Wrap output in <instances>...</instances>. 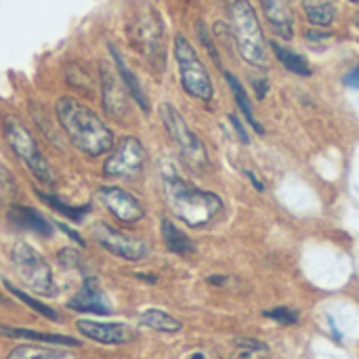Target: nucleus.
<instances>
[{
  "mask_svg": "<svg viewBox=\"0 0 359 359\" xmlns=\"http://www.w3.org/2000/svg\"><path fill=\"white\" fill-rule=\"evenodd\" d=\"M99 200L122 223H137L145 215L143 204L133 194H128L120 187H101Z\"/></svg>",
  "mask_w": 359,
  "mask_h": 359,
  "instance_id": "obj_10",
  "label": "nucleus"
},
{
  "mask_svg": "<svg viewBox=\"0 0 359 359\" xmlns=\"http://www.w3.org/2000/svg\"><path fill=\"white\" fill-rule=\"evenodd\" d=\"M175 59L179 65V76H181V84L185 93L208 103L215 95L212 78L206 65L202 63L200 55L191 46V42L183 34L175 36Z\"/></svg>",
  "mask_w": 359,
  "mask_h": 359,
  "instance_id": "obj_4",
  "label": "nucleus"
},
{
  "mask_svg": "<svg viewBox=\"0 0 359 359\" xmlns=\"http://www.w3.org/2000/svg\"><path fill=\"white\" fill-rule=\"evenodd\" d=\"M4 130V139L8 143V147L15 151V156L23 162V166L40 181L46 185L55 183V175L50 164L46 162V158L42 156L36 139L32 137V133L17 120V118H6L2 124Z\"/></svg>",
  "mask_w": 359,
  "mask_h": 359,
  "instance_id": "obj_5",
  "label": "nucleus"
},
{
  "mask_svg": "<svg viewBox=\"0 0 359 359\" xmlns=\"http://www.w3.org/2000/svg\"><path fill=\"white\" fill-rule=\"evenodd\" d=\"M57 227H59V229H61L63 233H67V236H69V238H72L74 242H78V244H82V246H84V240H82V236H80L78 231L69 229V227H67L65 223H57Z\"/></svg>",
  "mask_w": 359,
  "mask_h": 359,
  "instance_id": "obj_33",
  "label": "nucleus"
},
{
  "mask_svg": "<svg viewBox=\"0 0 359 359\" xmlns=\"http://www.w3.org/2000/svg\"><path fill=\"white\" fill-rule=\"evenodd\" d=\"M246 175H248V179L252 181V185H255V187H257L259 191H265V187H263V183H261V181H259V179H257V177H255V175H252L250 170H246Z\"/></svg>",
  "mask_w": 359,
  "mask_h": 359,
  "instance_id": "obj_36",
  "label": "nucleus"
},
{
  "mask_svg": "<svg viewBox=\"0 0 359 359\" xmlns=\"http://www.w3.org/2000/svg\"><path fill=\"white\" fill-rule=\"evenodd\" d=\"M252 84H255L257 97H259V99H265V95H267V80H265V78H261V80H252Z\"/></svg>",
  "mask_w": 359,
  "mask_h": 359,
  "instance_id": "obj_35",
  "label": "nucleus"
},
{
  "mask_svg": "<svg viewBox=\"0 0 359 359\" xmlns=\"http://www.w3.org/2000/svg\"><path fill=\"white\" fill-rule=\"evenodd\" d=\"M2 284H4V288H6V290H8V292L13 294V297H17V299H19L21 303H25V305H27L29 309H34L36 313H40V316H42V318H46V320L59 322V313H57L55 309H50V307H46L44 303H40V301L32 299L29 294L21 292V290H19V288H15V286H13V284H11L8 280H4Z\"/></svg>",
  "mask_w": 359,
  "mask_h": 359,
  "instance_id": "obj_26",
  "label": "nucleus"
},
{
  "mask_svg": "<svg viewBox=\"0 0 359 359\" xmlns=\"http://www.w3.org/2000/svg\"><path fill=\"white\" fill-rule=\"evenodd\" d=\"M160 38H162V27H160V21L158 17L151 13V17H141L137 21V27H135V42L137 46L147 53L149 57H154L160 48Z\"/></svg>",
  "mask_w": 359,
  "mask_h": 359,
  "instance_id": "obj_17",
  "label": "nucleus"
},
{
  "mask_svg": "<svg viewBox=\"0 0 359 359\" xmlns=\"http://www.w3.org/2000/svg\"><path fill=\"white\" fill-rule=\"evenodd\" d=\"M343 82L347 84V86H351V88H358L359 90V67L355 69H351L345 78H343Z\"/></svg>",
  "mask_w": 359,
  "mask_h": 359,
  "instance_id": "obj_32",
  "label": "nucleus"
},
{
  "mask_svg": "<svg viewBox=\"0 0 359 359\" xmlns=\"http://www.w3.org/2000/svg\"><path fill=\"white\" fill-rule=\"evenodd\" d=\"M162 238L166 248L175 255H191L196 250L194 242L170 219H162Z\"/></svg>",
  "mask_w": 359,
  "mask_h": 359,
  "instance_id": "obj_21",
  "label": "nucleus"
},
{
  "mask_svg": "<svg viewBox=\"0 0 359 359\" xmlns=\"http://www.w3.org/2000/svg\"><path fill=\"white\" fill-rule=\"evenodd\" d=\"M164 196L172 215L189 227L208 225L223 208V200L206 189H200L177 175H164Z\"/></svg>",
  "mask_w": 359,
  "mask_h": 359,
  "instance_id": "obj_2",
  "label": "nucleus"
},
{
  "mask_svg": "<svg viewBox=\"0 0 359 359\" xmlns=\"http://www.w3.org/2000/svg\"><path fill=\"white\" fill-rule=\"evenodd\" d=\"M198 34H200V40H202V44H204V46L210 50V57H212V61H215V63H217V65L223 69V65H221V59H219V53H217V48H215V44H212V40H210V36L206 34V27H204L202 23L198 25Z\"/></svg>",
  "mask_w": 359,
  "mask_h": 359,
  "instance_id": "obj_29",
  "label": "nucleus"
},
{
  "mask_svg": "<svg viewBox=\"0 0 359 359\" xmlns=\"http://www.w3.org/2000/svg\"><path fill=\"white\" fill-rule=\"evenodd\" d=\"M6 359H78L74 353L63 349H44L36 345H21L15 347Z\"/></svg>",
  "mask_w": 359,
  "mask_h": 359,
  "instance_id": "obj_24",
  "label": "nucleus"
},
{
  "mask_svg": "<svg viewBox=\"0 0 359 359\" xmlns=\"http://www.w3.org/2000/svg\"><path fill=\"white\" fill-rule=\"evenodd\" d=\"M67 307L72 311H80V313H95V316L111 313V305H109L105 292L101 290L97 278H86L82 288L78 290V294L69 299Z\"/></svg>",
  "mask_w": 359,
  "mask_h": 359,
  "instance_id": "obj_11",
  "label": "nucleus"
},
{
  "mask_svg": "<svg viewBox=\"0 0 359 359\" xmlns=\"http://www.w3.org/2000/svg\"><path fill=\"white\" fill-rule=\"evenodd\" d=\"M15 194H17V183L13 175L4 166H0V202H11Z\"/></svg>",
  "mask_w": 359,
  "mask_h": 359,
  "instance_id": "obj_27",
  "label": "nucleus"
},
{
  "mask_svg": "<svg viewBox=\"0 0 359 359\" xmlns=\"http://www.w3.org/2000/svg\"><path fill=\"white\" fill-rule=\"evenodd\" d=\"M93 233L97 238V242L107 250L111 252L114 257H120L124 261H141L147 257L149 252V246L139 240V238H133L120 229H114L111 225L107 223H99L93 227Z\"/></svg>",
  "mask_w": 359,
  "mask_h": 359,
  "instance_id": "obj_9",
  "label": "nucleus"
},
{
  "mask_svg": "<svg viewBox=\"0 0 359 359\" xmlns=\"http://www.w3.org/2000/svg\"><path fill=\"white\" fill-rule=\"evenodd\" d=\"M231 32L238 53L252 67H267V40L250 0H233L231 8Z\"/></svg>",
  "mask_w": 359,
  "mask_h": 359,
  "instance_id": "obj_3",
  "label": "nucleus"
},
{
  "mask_svg": "<svg viewBox=\"0 0 359 359\" xmlns=\"http://www.w3.org/2000/svg\"><path fill=\"white\" fill-rule=\"evenodd\" d=\"M8 221L13 227L17 229H25V231H32V233H38V236H50L53 233V225L36 210L27 208V206H11L8 210Z\"/></svg>",
  "mask_w": 359,
  "mask_h": 359,
  "instance_id": "obj_15",
  "label": "nucleus"
},
{
  "mask_svg": "<svg viewBox=\"0 0 359 359\" xmlns=\"http://www.w3.org/2000/svg\"><path fill=\"white\" fill-rule=\"evenodd\" d=\"M229 120H231V124L236 126V130H238V135H240V139H242V143H250V139H248V135H246V130H244V126L240 124V118H238V116H231Z\"/></svg>",
  "mask_w": 359,
  "mask_h": 359,
  "instance_id": "obj_34",
  "label": "nucleus"
},
{
  "mask_svg": "<svg viewBox=\"0 0 359 359\" xmlns=\"http://www.w3.org/2000/svg\"><path fill=\"white\" fill-rule=\"evenodd\" d=\"M101 99H103V109L109 118L124 120L128 116L126 90L122 88V82L105 65L101 67Z\"/></svg>",
  "mask_w": 359,
  "mask_h": 359,
  "instance_id": "obj_12",
  "label": "nucleus"
},
{
  "mask_svg": "<svg viewBox=\"0 0 359 359\" xmlns=\"http://www.w3.org/2000/svg\"><path fill=\"white\" fill-rule=\"evenodd\" d=\"M0 337L6 339H25V341H36V343H46V345H63V347H80V341L63 334H46V332H36V330H25V328H11V326H0Z\"/></svg>",
  "mask_w": 359,
  "mask_h": 359,
  "instance_id": "obj_18",
  "label": "nucleus"
},
{
  "mask_svg": "<svg viewBox=\"0 0 359 359\" xmlns=\"http://www.w3.org/2000/svg\"><path fill=\"white\" fill-rule=\"evenodd\" d=\"M271 50L276 53L278 61H280L288 72H292V74H297V76H311V74H313V72H311V65L305 61V57L299 55V53H294V50H290V48H286L284 44L271 42Z\"/></svg>",
  "mask_w": 359,
  "mask_h": 359,
  "instance_id": "obj_22",
  "label": "nucleus"
},
{
  "mask_svg": "<svg viewBox=\"0 0 359 359\" xmlns=\"http://www.w3.org/2000/svg\"><path fill=\"white\" fill-rule=\"evenodd\" d=\"M11 261L19 280L36 294H53V271L48 263L25 242H17L11 250Z\"/></svg>",
  "mask_w": 359,
  "mask_h": 359,
  "instance_id": "obj_6",
  "label": "nucleus"
},
{
  "mask_svg": "<svg viewBox=\"0 0 359 359\" xmlns=\"http://www.w3.org/2000/svg\"><path fill=\"white\" fill-rule=\"evenodd\" d=\"M349 2H353V4H359V0H349Z\"/></svg>",
  "mask_w": 359,
  "mask_h": 359,
  "instance_id": "obj_37",
  "label": "nucleus"
},
{
  "mask_svg": "<svg viewBox=\"0 0 359 359\" xmlns=\"http://www.w3.org/2000/svg\"><path fill=\"white\" fill-rule=\"evenodd\" d=\"M55 114L69 143L78 151L90 158H97V156L107 154L114 147L111 130L103 124V120L93 109L82 105L78 99L59 97L55 103Z\"/></svg>",
  "mask_w": 359,
  "mask_h": 359,
  "instance_id": "obj_1",
  "label": "nucleus"
},
{
  "mask_svg": "<svg viewBox=\"0 0 359 359\" xmlns=\"http://www.w3.org/2000/svg\"><path fill=\"white\" fill-rule=\"evenodd\" d=\"M303 13L316 27H330L337 19V0H303Z\"/></svg>",
  "mask_w": 359,
  "mask_h": 359,
  "instance_id": "obj_20",
  "label": "nucleus"
},
{
  "mask_svg": "<svg viewBox=\"0 0 359 359\" xmlns=\"http://www.w3.org/2000/svg\"><path fill=\"white\" fill-rule=\"evenodd\" d=\"M236 345L242 347V349H248V351H267V345L261 343V341H255V339H236Z\"/></svg>",
  "mask_w": 359,
  "mask_h": 359,
  "instance_id": "obj_31",
  "label": "nucleus"
},
{
  "mask_svg": "<svg viewBox=\"0 0 359 359\" xmlns=\"http://www.w3.org/2000/svg\"><path fill=\"white\" fill-rule=\"evenodd\" d=\"M261 8L280 38L290 40L294 36V13L290 0H261Z\"/></svg>",
  "mask_w": 359,
  "mask_h": 359,
  "instance_id": "obj_14",
  "label": "nucleus"
},
{
  "mask_svg": "<svg viewBox=\"0 0 359 359\" xmlns=\"http://www.w3.org/2000/svg\"><path fill=\"white\" fill-rule=\"evenodd\" d=\"M109 53H111V57H114V61H116V69H118V76H120L122 82H124V88H126L128 95L137 101V105L147 114V111H149V99H147V95H145V90H143L139 78H137L135 72L126 65L124 57L120 55V50H118L114 44H109Z\"/></svg>",
  "mask_w": 359,
  "mask_h": 359,
  "instance_id": "obj_16",
  "label": "nucleus"
},
{
  "mask_svg": "<svg viewBox=\"0 0 359 359\" xmlns=\"http://www.w3.org/2000/svg\"><path fill=\"white\" fill-rule=\"evenodd\" d=\"M36 196H38L42 202H46L55 212L63 215L65 219H69V221H74V223L82 221V217H84L86 212H90V206H69V204H65L63 200H59V198H57V196H53V194L36 191Z\"/></svg>",
  "mask_w": 359,
  "mask_h": 359,
  "instance_id": "obj_25",
  "label": "nucleus"
},
{
  "mask_svg": "<svg viewBox=\"0 0 359 359\" xmlns=\"http://www.w3.org/2000/svg\"><path fill=\"white\" fill-rule=\"evenodd\" d=\"M265 316L280 322V324H284V326H292V324L299 322V313H294L292 309H286V307H276V309L267 311Z\"/></svg>",
  "mask_w": 359,
  "mask_h": 359,
  "instance_id": "obj_28",
  "label": "nucleus"
},
{
  "mask_svg": "<svg viewBox=\"0 0 359 359\" xmlns=\"http://www.w3.org/2000/svg\"><path fill=\"white\" fill-rule=\"evenodd\" d=\"M141 324L145 328H151L156 332H166V334H172V332H179L183 328V324L168 316L166 311H160V309H149L141 316Z\"/></svg>",
  "mask_w": 359,
  "mask_h": 359,
  "instance_id": "obj_23",
  "label": "nucleus"
},
{
  "mask_svg": "<svg viewBox=\"0 0 359 359\" xmlns=\"http://www.w3.org/2000/svg\"><path fill=\"white\" fill-rule=\"evenodd\" d=\"M59 263L63 267H76V265H80V255L72 248H65L59 252Z\"/></svg>",
  "mask_w": 359,
  "mask_h": 359,
  "instance_id": "obj_30",
  "label": "nucleus"
},
{
  "mask_svg": "<svg viewBox=\"0 0 359 359\" xmlns=\"http://www.w3.org/2000/svg\"><path fill=\"white\" fill-rule=\"evenodd\" d=\"M76 328L82 337L101 345H124L135 339V332L124 324H99L90 320H80L76 322Z\"/></svg>",
  "mask_w": 359,
  "mask_h": 359,
  "instance_id": "obj_13",
  "label": "nucleus"
},
{
  "mask_svg": "<svg viewBox=\"0 0 359 359\" xmlns=\"http://www.w3.org/2000/svg\"><path fill=\"white\" fill-rule=\"evenodd\" d=\"M223 76H225V80L229 82V88H231V93H233V99H236V103H238V107H240V111H242V116L246 118V122L257 130V133H265V128H263V124L257 120V116H255V107H252V101H250V97H248V93H246V88L242 86V82L238 80V76L236 74H231V72H227V69H223Z\"/></svg>",
  "mask_w": 359,
  "mask_h": 359,
  "instance_id": "obj_19",
  "label": "nucleus"
},
{
  "mask_svg": "<svg viewBox=\"0 0 359 359\" xmlns=\"http://www.w3.org/2000/svg\"><path fill=\"white\" fill-rule=\"evenodd\" d=\"M145 147L137 137H124L114 147L111 156L103 164V172L111 179H133L143 170Z\"/></svg>",
  "mask_w": 359,
  "mask_h": 359,
  "instance_id": "obj_8",
  "label": "nucleus"
},
{
  "mask_svg": "<svg viewBox=\"0 0 359 359\" xmlns=\"http://www.w3.org/2000/svg\"><path fill=\"white\" fill-rule=\"evenodd\" d=\"M160 116L162 122L166 126V130L170 133V137L175 139V143L179 145L181 154L194 164V166H204L206 164V149L202 145V141L198 139V135L187 126L185 118L179 114V109L170 103H162L160 105Z\"/></svg>",
  "mask_w": 359,
  "mask_h": 359,
  "instance_id": "obj_7",
  "label": "nucleus"
}]
</instances>
